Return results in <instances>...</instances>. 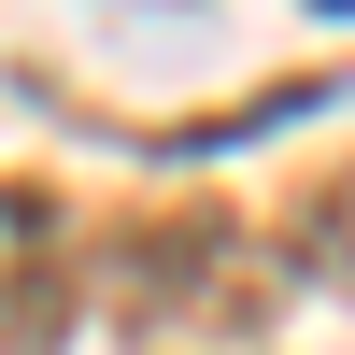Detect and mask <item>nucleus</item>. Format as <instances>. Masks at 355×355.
Returning a JSON list of instances; mask_svg holds the SVG:
<instances>
[{
    "label": "nucleus",
    "mask_w": 355,
    "mask_h": 355,
    "mask_svg": "<svg viewBox=\"0 0 355 355\" xmlns=\"http://www.w3.org/2000/svg\"><path fill=\"white\" fill-rule=\"evenodd\" d=\"M100 284L128 313V341H157V355H256L270 341V256L227 214H142V227H114Z\"/></svg>",
    "instance_id": "1"
},
{
    "label": "nucleus",
    "mask_w": 355,
    "mask_h": 355,
    "mask_svg": "<svg viewBox=\"0 0 355 355\" xmlns=\"http://www.w3.org/2000/svg\"><path fill=\"white\" fill-rule=\"evenodd\" d=\"M85 299V227L43 171H0V355H57Z\"/></svg>",
    "instance_id": "2"
},
{
    "label": "nucleus",
    "mask_w": 355,
    "mask_h": 355,
    "mask_svg": "<svg viewBox=\"0 0 355 355\" xmlns=\"http://www.w3.org/2000/svg\"><path fill=\"white\" fill-rule=\"evenodd\" d=\"M284 270H313V284H341V299H355V171L299 199V242H284Z\"/></svg>",
    "instance_id": "3"
}]
</instances>
